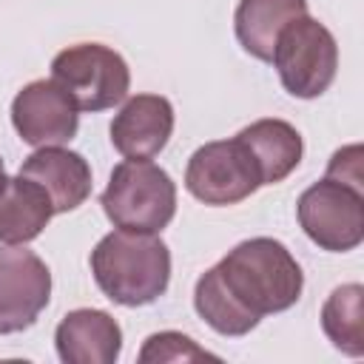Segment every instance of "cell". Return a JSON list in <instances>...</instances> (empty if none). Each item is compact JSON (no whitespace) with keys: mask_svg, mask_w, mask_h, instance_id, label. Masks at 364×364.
Masks as SVG:
<instances>
[{"mask_svg":"<svg viewBox=\"0 0 364 364\" xmlns=\"http://www.w3.org/2000/svg\"><path fill=\"white\" fill-rule=\"evenodd\" d=\"M185 188L193 199L222 208L253 196L262 188V176L247 148L233 136L205 142L191 154L185 168Z\"/></svg>","mask_w":364,"mask_h":364,"instance_id":"7","label":"cell"},{"mask_svg":"<svg viewBox=\"0 0 364 364\" xmlns=\"http://www.w3.org/2000/svg\"><path fill=\"white\" fill-rule=\"evenodd\" d=\"M236 139L253 156L262 185H276L287 179L299 168L301 154H304V142L296 125H290L287 119H276V117H264V119L245 125L236 134Z\"/></svg>","mask_w":364,"mask_h":364,"instance_id":"13","label":"cell"},{"mask_svg":"<svg viewBox=\"0 0 364 364\" xmlns=\"http://www.w3.org/2000/svg\"><path fill=\"white\" fill-rule=\"evenodd\" d=\"M210 273L250 330L264 316L290 310L304 290L301 264L270 236L239 242L210 267Z\"/></svg>","mask_w":364,"mask_h":364,"instance_id":"1","label":"cell"},{"mask_svg":"<svg viewBox=\"0 0 364 364\" xmlns=\"http://www.w3.org/2000/svg\"><path fill=\"white\" fill-rule=\"evenodd\" d=\"M304 14L307 0H239L233 14L236 40L250 57L270 63L279 31Z\"/></svg>","mask_w":364,"mask_h":364,"instance_id":"15","label":"cell"},{"mask_svg":"<svg viewBox=\"0 0 364 364\" xmlns=\"http://www.w3.org/2000/svg\"><path fill=\"white\" fill-rule=\"evenodd\" d=\"M301 230L313 245L330 253L355 250L364 242V191L338 182L318 179L296 202Z\"/></svg>","mask_w":364,"mask_h":364,"instance_id":"6","label":"cell"},{"mask_svg":"<svg viewBox=\"0 0 364 364\" xmlns=\"http://www.w3.org/2000/svg\"><path fill=\"white\" fill-rule=\"evenodd\" d=\"M321 330L344 355H364V287L358 282L341 284L327 296L321 304Z\"/></svg>","mask_w":364,"mask_h":364,"instance_id":"16","label":"cell"},{"mask_svg":"<svg viewBox=\"0 0 364 364\" xmlns=\"http://www.w3.org/2000/svg\"><path fill=\"white\" fill-rule=\"evenodd\" d=\"M20 173L46 188L54 213L77 210L91 196V165L82 154L63 145L37 148L20 165Z\"/></svg>","mask_w":364,"mask_h":364,"instance_id":"12","label":"cell"},{"mask_svg":"<svg viewBox=\"0 0 364 364\" xmlns=\"http://www.w3.org/2000/svg\"><path fill=\"white\" fill-rule=\"evenodd\" d=\"M6 179H9V176H6V165H3V159H0V191H3V185H6Z\"/></svg>","mask_w":364,"mask_h":364,"instance_id":"19","label":"cell"},{"mask_svg":"<svg viewBox=\"0 0 364 364\" xmlns=\"http://www.w3.org/2000/svg\"><path fill=\"white\" fill-rule=\"evenodd\" d=\"M54 216V205L43 185L17 173L0 191V242L26 245L37 239Z\"/></svg>","mask_w":364,"mask_h":364,"instance_id":"14","label":"cell"},{"mask_svg":"<svg viewBox=\"0 0 364 364\" xmlns=\"http://www.w3.org/2000/svg\"><path fill=\"white\" fill-rule=\"evenodd\" d=\"M327 176L330 179H338V182H347L358 191H364V173H361V145H347V148H338L333 156H330V165H327Z\"/></svg>","mask_w":364,"mask_h":364,"instance_id":"18","label":"cell"},{"mask_svg":"<svg viewBox=\"0 0 364 364\" xmlns=\"http://www.w3.org/2000/svg\"><path fill=\"white\" fill-rule=\"evenodd\" d=\"M51 80L60 82L80 111L119 105L131 88V71L119 51L102 43H77L51 60Z\"/></svg>","mask_w":364,"mask_h":364,"instance_id":"5","label":"cell"},{"mask_svg":"<svg viewBox=\"0 0 364 364\" xmlns=\"http://www.w3.org/2000/svg\"><path fill=\"white\" fill-rule=\"evenodd\" d=\"M100 205L119 230L159 233L176 213V185L151 159H125L111 171Z\"/></svg>","mask_w":364,"mask_h":364,"instance_id":"3","label":"cell"},{"mask_svg":"<svg viewBox=\"0 0 364 364\" xmlns=\"http://www.w3.org/2000/svg\"><path fill=\"white\" fill-rule=\"evenodd\" d=\"M202 358H216V355L202 350L191 336H182L176 330H162V333L148 336L142 350H139L142 364H151V361H202Z\"/></svg>","mask_w":364,"mask_h":364,"instance_id":"17","label":"cell"},{"mask_svg":"<svg viewBox=\"0 0 364 364\" xmlns=\"http://www.w3.org/2000/svg\"><path fill=\"white\" fill-rule=\"evenodd\" d=\"M270 63L276 65L287 94L299 100H316L336 80L338 46L324 23L304 14L279 31Z\"/></svg>","mask_w":364,"mask_h":364,"instance_id":"4","label":"cell"},{"mask_svg":"<svg viewBox=\"0 0 364 364\" xmlns=\"http://www.w3.org/2000/svg\"><path fill=\"white\" fill-rule=\"evenodd\" d=\"M54 347L65 364H114L122 353V327L105 310L80 307L60 318Z\"/></svg>","mask_w":364,"mask_h":364,"instance_id":"11","label":"cell"},{"mask_svg":"<svg viewBox=\"0 0 364 364\" xmlns=\"http://www.w3.org/2000/svg\"><path fill=\"white\" fill-rule=\"evenodd\" d=\"M51 299L48 264L23 245L0 247V336L28 330Z\"/></svg>","mask_w":364,"mask_h":364,"instance_id":"8","label":"cell"},{"mask_svg":"<svg viewBox=\"0 0 364 364\" xmlns=\"http://www.w3.org/2000/svg\"><path fill=\"white\" fill-rule=\"evenodd\" d=\"M11 125L26 145H65L77 136L80 108L54 80H34L11 100Z\"/></svg>","mask_w":364,"mask_h":364,"instance_id":"9","label":"cell"},{"mask_svg":"<svg viewBox=\"0 0 364 364\" xmlns=\"http://www.w3.org/2000/svg\"><path fill=\"white\" fill-rule=\"evenodd\" d=\"M97 287L122 307L156 301L171 282V250L156 233L111 230L91 250Z\"/></svg>","mask_w":364,"mask_h":364,"instance_id":"2","label":"cell"},{"mask_svg":"<svg viewBox=\"0 0 364 364\" xmlns=\"http://www.w3.org/2000/svg\"><path fill=\"white\" fill-rule=\"evenodd\" d=\"M173 134V105L159 94H134L111 119V145L125 159L156 156Z\"/></svg>","mask_w":364,"mask_h":364,"instance_id":"10","label":"cell"}]
</instances>
